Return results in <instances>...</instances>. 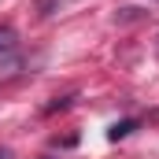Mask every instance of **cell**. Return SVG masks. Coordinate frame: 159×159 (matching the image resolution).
Listing matches in <instances>:
<instances>
[{
    "mask_svg": "<svg viewBox=\"0 0 159 159\" xmlns=\"http://www.w3.org/2000/svg\"><path fill=\"white\" fill-rule=\"evenodd\" d=\"M56 0H41V15H48V7H52Z\"/></svg>",
    "mask_w": 159,
    "mask_h": 159,
    "instance_id": "277c9868",
    "label": "cell"
},
{
    "mask_svg": "<svg viewBox=\"0 0 159 159\" xmlns=\"http://www.w3.org/2000/svg\"><path fill=\"white\" fill-rule=\"evenodd\" d=\"M0 159H11V152H7V148H0Z\"/></svg>",
    "mask_w": 159,
    "mask_h": 159,
    "instance_id": "5b68a950",
    "label": "cell"
},
{
    "mask_svg": "<svg viewBox=\"0 0 159 159\" xmlns=\"http://www.w3.org/2000/svg\"><path fill=\"white\" fill-rule=\"evenodd\" d=\"M133 129H137V122H133V119H122V122H115V126L107 129V137H111V141H122V137H129Z\"/></svg>",
    "mask_w": 159,
    "mask_h": 159,
    "instance_id": "6da1fadb",
    "label": "cell"
},
{
    "mask_svg": "<svg viewBox=\"0 0 159 159\" xmlns=\"http://www.w3.org/2000/svg\"><path fill=\"white\" fill-rule=\"evenodd\" d=\"M11 48H15V30L0 26V56H4V52H11Z\"/></svg>",
    "mask_w": 159,
    "mask_h": 159,
    "instance_id": "7a4b0ae2",
    "label": "cell"
},
{
    "mask_svg": "<svg viewBox=\"0 0 159 159\" xmlns=\"http://www.w3.org/2000/svg\"><path fill=\"white\" fill-rule=\"evenodd\" d=\"M119 19H122V22H133V19H141V11H137V7H122Z\"/></svg>",
    "mask_w": 159,
    "mask_h": 159,
    "instance_id": "3957f363",
    "label": "cell"
}]
</instances>
